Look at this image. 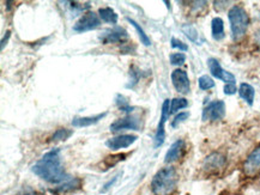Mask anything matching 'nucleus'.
<instances>
[{
    "instance_id": "obj_33",
    "label": "nucleus",
    "mask_w": 260,
    "mask_h": 195,
    "mask_svg": "<svg viewBox=\"0 0 260 195\" xmlns=\"http://www.w3.org/2000/svg\"><path fill=\"white\" fill-rule=\"evenodd\" d=\"M10 36H11V31L8 30V31L5 32L4 37H3V40H2V46H0V47H2V51H3V49L5 48V45L8 44V41H9V38H10Z\"/></svg>"
},
{
    "instance_id": "obj_12",
    "label": "nucleus",
    "mask_w": 260,
    "mask_h": 195,
    "mask_svg": "<svg viewBox=\"0 0 260 195\" xmlns=\"http://www.w3.org/2000/svg\"><path fill=\"white\" fill-rule=\"evenodd\" d=\"M141 121L135 115H126L125 118L115 120L109 126V130L112 132H119L124 130H132V131H141Z\"/></svg>"
},
{
    "instance_id": "obj_23",
    "label": "nucleus",
    "mask_w": 260,
    "mask_h": 195,
    "mask_svg": "<svg viewBox=\"0 0 260 195\" xmlns=\"http://www.w3.org/2000/svg\"><path fill=\"white\" fill-rule=\"evenodd\" d=\"M73 135L72 130H68V128H58L53 135L51 137V141L58 143V141H65L70 139Z\"/></svg>"
},
{
    "instance_id": "obj_8",
    "label": "nucleus",
    "mask_w": 260,
    "mask_h": 195,
    "mask_svg": "<svg viewBox=\"0 0 260 195\" xmlns=\"http://www.w3.org/2000/svg\"><path fill=\"white\" fill-rule=\"evenodd\" d=\"M99 38L103 45L121 44L128 38V32L122 26H114V28L107 29L103 31Z\"/></svg>"
},
{
    "instance_id": "obj_30",
    "label": "nucleus",
    "mask_w": 260,
    "mask_h": 195,
    "mask_svg": "<svg viewBox=\"0 0 260 195\" xmlns=\"http://www.w3.org/2000/svg\"><path fill=\"white\" fill-rule=\"evenodd\" d=\"M171 45H172L173 48L179 49V51H181V52H187L188 51V46L186 44H183L181 40H179L176 37H172Z\"/></svg>"
},
{
    "instance_id": "obj_21",
    "label": "nucleus",
    "mask_w": 260,
    "mask_h": 195,
    "mask_svg": "<svg viewBox=\"0 0 260 195\" xmlns=\"http://www.w3.org/2000/svg\"><path fill=\"white\" fill-rule=\"evenodd\" d=\"M115 104L118 105V108L120 109V110L124 111V113H126L127 115H131L136 109V107H132V105L129 104L127 98H126L125 96L121 94H118L115 96Z\"/></svg>"
},
{
    "instance_id": "obj_25",
    "label": "nucleus",
    "mask_w": 260,
    "mask_h": 195,
    "mask_svg": "<svg viewBox=\"0 0 260 195\" xmlns=\"http://www.w3.org/2000/svg\"><path fill=\"white\" fill-rule=\"evenodd\" d=\"M181 29H182L183 34L186 35V37H187L189 41L194 42V44L198 42L199 34H198V31H197V29L192 24H183Z\"/></svg>"
},
{
    "instance_id": "obj_9",
    "label": "nucleus",
    "mask_w": 260,
    "mask_h": 195,
    "mask_svg": "<svg viewBox=\"0 0 260 195\" xmlns=\"http://www.w3.org/2000/svg\"><path fill=\"white\" fill-rule=\"evenodd\" d=\"M226 164V157L221 152H212L203 161V170L206 173H217Z\"/></svg>"
},
{
    "instance_id": "obj_19",
    "label": "nucleus",
    "mask_w": 260,
    "mask_h": 195,
    "mask_svg": "<svg viewBox=\"0 0 260 195\" xmlns=\"http://www.w3.org/2000/svg\"><path fill=\"white\" fill-rule=\"evenodd\" d=\"M128 156H129V153L109 154V156H107L102 162L103 170H108V169H111V168L115 167V165L119 164L120 162H124Z\"/></svg>"
},
{
    "instance_id": "obj_31",
    "label": "nucleus",
    "mask_w": 260,
    "mask_h": 195,
    "mask_svg": "<svg viewBox=\"0 0 260 195\" xmlns=\"http://www.w3.org/2000/svg\"><path fill=\"white\" fill-rule=\"evenodd\" d=\"M238 90H239V89L236 88L235 83H228V84H225L224 88H223V91H224V94L228 95V96L235 95L236 92H238Z\"/></svg>"
},
{
    "instance_id": "obj_28",
    "label": "nucleus",
    "mask_w": 260,
    "mask_h": 195,
    "mask_svg": "<svg viewBox=\"0 0 260 195\" xmlns=\"http://www.w3.org/2000/svg\"><path fill=\"white\" fill-rule=\"evenodd\" d=\"M169 61H171L172 65L181 66L185 64L186 55L183 53H173V54L169 55Z\"/></svg>"
},
{
    "instance_id": "obj_34",
    "label": "nucleus",
    "mask_w": 260,
    "mask_h": 195,
    "mask_svg": "<svg viewBox=\"0 0 260 195\" xmlns=\"http://www.w3.org/2000/svg\"><path fill=\"white\" fill-rule=\"evenodd\" d=\"M18 195H40V194H39L38 191H36V190L32 189V188L28 187V188H26V189L23 190L22 193H21V194H18Z\"/></svg>"
},
{
    "instance_id": "obj_29",
    "label": "nucleus",
    "mask_w": 260,
    "mask_h": 195,
    "mask_svg": "<svg viewBox=\"0 0 260 195\" xmlns=\"http://www.w3.org/2000/svg\"><path fill=\"white\" fill-rule=\"evenodd\" d=\"M189 118V113L188 111H182V113H179L178 115H175L174 120L172 121V127L176 128L180 124H182L183 121H186Z\"/></svg>"
},
{
    "instance_id": "obj_32",
    "label": "nucleus",
    "mask_w": 260,
    "mask_h": 195,
    "mask_svg": "<svg viewBox=\"0 0 260 195\" xmlns=\"http://www.w3.org/2000/svg\"><path fill=\"white\" fill-rule=\"evenodd\" d=\"M119 176H120V174H118V175H115L114 177L112 178V180H109L108 182L107 183H105V186H103V188L101 189V193H107V191H108L109 189H111V188L114 186V183L116 182V181H118V178H119Z\"/></svg>"
},
{
    "instance_id": "obj_7",
    "label": "nucleus",
    "mask_w": 260,
    "mask_h": 195,
    "mask_svg": "<svg viewBox=\"0 0 260 195\" xmlns=\"http://www.w3.org/2000/svg\"><path fill=\"white\" fill-rule=\"evenodd\" d=\"M173 87L179 94L187 95L191 91V82H189L188 74L185 69L176 68L171 74Z\"/></svg>"
},
{
    "instance_id": "obj_6",
    "label": "nucleus",
    "mask_w": 260,
    "mask_h": 195,
    "mask_svg": "<svg viewBox=\"0 0 260 195\" xmlns=\"http://www.w3.org/2000/svg\"><path fill=\"white\" fill-rule=\"evenodd\" d=\"M225 116V103L222 100H216L210 102L206 107L203 109L202 120L203 121H221Z\"/></svg>"
},
{
    "instance_id": "obj_4",
    "label": "nucleus",
    "mask_w": 260,
    "mask_h": 195,
    "mask_svg": "<svg viewBox=\"0 0 260 195\" xmlns=\"http://www.w3.org/2000/svg\"><path fill=\"white\" fill-rule=\"evenodd\" d=\"M100 26H101L100 16L94 11H88L76 22V24L73 25V30L76 32H86L96 30Z\"/></svg>"
},
{
    "instance_id": "obj_5",
    "label": "nucleus",
    "mask_w": 260,
    "mask_h": 195,
    "mask_svg": "<svg viewBox=\"0 0 260 195\" xmlns=\"http://www.w3.org/2000/svg\"><path fill=\"white\" fill-rule=\"evenodd\" d=\"M169 115H171V100H165L162 104V110H161V118H159L157 130H156L155 138H154V146L155 148H158L165 144L166 140V122L168 120Z\"/></svg>"
},
{
    "instance_id": "obj_10",
    "label": "nucleus",
    "mask_w": 260,
    "mask_h": 195,
    "mask_svg": "<svg viewBox=\"0 0 260 195\" xmlns=\"http://www.w3.org/2000/svg\"><path fill=\"white\" fill-rule=\"evenodd\" d=\"M208 67L210 69V73H211L212 77H215L216 79H219V81H223L225 84L236 82L235 75L231 73V72L225 71V69L221 66V64H219L217 59L215 58L208 59Z\"/></svg>"
},
{
    "instance_id": "obj_20",
    "label": "nucleus",
    "mask_w": 260,
    "mask_h": 195,
    "mask_svg": "<svg viewBox=\"0 0 260 195\" xmlns=\"http://www.w3.org/2000/svg\"><path fill=\"white\" fill-rule=\"evenodd\" d=\"M99 16L102 22L108 23V24H116L119 19L118 13H116L112 8H108V6H107V8L100 9Z\"/></svg>"
},
{
    "instance_id": "obj_14",
    "label": "nucleus",
    "mask_w": 260,
    "mask_h": 195,
    "mask_svg": "<svg viewBox=\"0 0 260 195\" xmlns=\"http://www.w3.org/2000/svg\"><path fill=\"white\" fill-rule=\"evenodd\" d=\"M243 171L247 176H253L260 171V145L246 158L245 163H243Z\"/></svg>"
},
{
    "instance_id": "obj_1",
    "label": "nucleus",
    "mask_w": 260,
    "mask_h": 195,
    "mask_svg": "<svg viewBox=\"0 0 260 195\" xmlns=\"http://www.w3.org/2000/svg\"><path fill=\"white\" fill-rule=\"evenodd\" d=\"M31 171L41 180L52 184H59L70 180L61 161L59 148H52L31 167Z\"/></svg>"
},
{
    "instance_id": "obj_22",
    "label": "nucleus",
    "mask_w": 260,
    "mask_h": 195,
    "mask_svg": "<svg viewBox=\"0 0 260 195\" xmlns=\"http://www.w3.org/2000/svg\"><path fill=\"white\" fill-rule=\"evenodd\" d=\"M126 19H127V22L129 23V24H132L133 28H135L136 30H137V32H138L139 38H141V44L146 46V47L151 45V40H150L149 36L146 35V32L144 31V29L142 28L141 24H138V23H137L135 19H132V18H129V17H127Z\"/></svg>"
},
{
    "instance_id": "obj_3",
    "label": "nucleus",
    "mask_w": 260,
    "mask_h": 195,
    "mask_svg": "<svg viewBox=\"0 0 260 195\" xmlns=\"http://www.w3.org/2000/svg\"><path fill=\"white\" fill-rule=\"evenodd\" d=\"M228 19L231 23L232 36L235 41L241 40L246 32L248 30L249 26V16L247 11L240 5L232 6L228 11Z\"/></svg>"
},
{
    "instance_id": "obj_18",
    "label": "nucleus",
    "mask_w": 260,
    "mask_h": 195,
    "mask_svg": "<svg viewBox=\"0 0 260 195\" xmlns=\"http://www.w3.org/2000/svg\"><path fill=\"white\" fill-rule=\"evenodd\" d=\"M211 35L215 41H222L225 37L224 22L221 17H215L211 21Z\"/></svg>"
},
{
    "instance_id": "obj_26",
    "label": "nucleus",
    "mask_w": 260,
    "mask_h": 195,
    "mask_svg": "<svg viewBox=\"0 0 260 195\" xmlns=\"http://www.w3.org/2000/svg\"><path fill=\"white\" fill-rule=\"evenodd\" d=\"M198 85H199V89H201V90L206 91V90H210V89L215 88V81H213L210 75L204 74V75H202V77H199Z\"/></svg>"
},
{
    "instance_id": "obj_2",
    "label": "nucleus",
    "mask_w": 260,
    "mask_h": 195,
    "mask_svg": "<svg viewBox=\"0 0 260 195\" xmlns=\"http://www.w3.org/2000/svg\"><path fill=\"white\" fill-rule=\"evenodd\" d=\"M179 175L174 167L159 169L151 180V193L154 195H173L178 189Z\"/></svg>"
},
{
    "instance_id": "obj_16",
    "label": "nucleus",
    "mask_w": 260,
    "mask_h": 195,
    "mask_svg": "<svg viewBox=\"0 0 260 195\" xmlns=\"http://www.w3.org/2000/svg\"><path fill=\"white\" fill-rule=\"evenodd\" d=\"M107 111L101 114H96L94 116H83V118H75L72 120V126L73 127H90V126H94V125L98 124L102 120L103 118L107 116Z\"/></svg>"
},
{
    "instance_id": "obj_24",
    "label": "nucleus",
    "mask_w": 260,
    "mask_h": 195,
    "mask_svg": "<svg viewBox=\"0 0 260 195\" xmlns=\"http://www.w3.org/2000/svg\"><path fill=\"white\" fill-rule=\"evenodd\" d=\"M188 107V101L183 97H175L171 101V114L178 113L181 109Z\"/></svg>"
},
{
    "instance_id": "obj_27",
    "label": "nucleus",
    "mask_w": 260,
    "mask_h": 195,
    "mask_svg": "<svg viewBox=\"0 0 260 195\" xmlns=\"http://www.w3.org/2000/svg\"><path fill=\"white\" fill-rule=\"evenodd\" d=\"M129 84L126 85V88L127 89H132L135 88L136 84H138L139 79H141V69L138 67H136V66H132L131 68H129Z\"/></svg>"
},
{
    "instance_id": "obj_11",
    "label": "nucleus",
    "mask_w": 260,
    "mask_h": 195,
    "mask_svg": "<svg viewBox=\"0 0 260 195\" xmlns=\"http://www.w3.org/2000/svg\"><path fill=\"white\" fill-rule=\"evenodd\" d=\"M138 140V135L136 134H121L118 137L109 138L106 141V146L112 151H119L121 148H127Z\"/></svg>"
},
{
    "instance_id": "obj_15",
    "label": "nucleus",
    "mask_w": 260,
    "mask_h": 195,
    "mask_svg": "<svg viewBox=\"0 0 260 195\" xmlns=\"http://www.w3.org/2000/svg\"><path fill=\"white\" fill-rule=\"evenodd\" d=\"M186 144L183 139H178L174 143L171 145V147L168 148V151L166 152L165 156V163L166 164H172L174 162H178L180 158L183 156V152H185Z\"/></svg>"
},
{
    "instance_id": "obj_13",
    "label": "nucleus",
    "mask_w": 260,
    "mask_h": 195,
    "mask_svg": "<svg viewBox=\"0 0 260 195\" xmlns=\"http://www.w3.org/2000/svg\"><path fill=\"white\" fill-rule=\"evenodd\" d=\"M83 187V181L79 177H73L70 178V180L65 181L59 186L52 188L51 193L54 195H68L76 193V191L81 189Z\"/></svg>"
},
{
    "instance_id": "obj_17",
    "label": "nucleus",
    "mask_w": 260,
    "mask_h": 195,
    "mask_svg": "<svg viewBox=\"0 0 260 195\" xmlns=\"http://www.w3.org/2000/svg\"><path fill=\"white\" fill-rule=\"evenodd\" d=\"M238 92L240 97H241L248 105H251L252 107L253 103H254V98H255L254 88H253L251 84H248V83H241L239 87Z\"/></svg>"
}]
</instances>
